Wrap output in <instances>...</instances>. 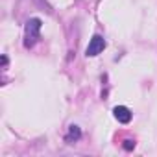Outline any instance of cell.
I'll return each instance as SVG.
<instances>
[{"label":"cell","mask_w":157,"mask_h":157,"mask_svg":"<svg viewBox=\"0 0 157 157\" xmlns=\"http://www.w3.org/2000/svg\"><path fill=\"white\" fill-rule=\"evenodd\" d=\"M104 48H105V39H104L102 35H94V37L91 39L87 50H85V56H87V57H94V56H98Z\"/></svg>","instance_id":"2"},{"label":"cell","mask_w":157,"mask_h":157,"mask_svg":"<svg viewBox=\"0 0 157 157\" xmlns=\"http://www.w3.org/2000/svg\"><path fill=\"white\" fill-rule=\"evenodd\" d=\"M80 137H82V131H80V128H78V126H70V128H68V135H67V140H68V142L78 140Z\"/></svg>","instance_id":"4"},{"label":"cell","mask_w":157,"mask_h":157,"mask_svg":"<svg viewBox=\"0 0 157 157\" xmlns=\"http://www.w3.org/2000/svg\"><path fill=\"white\" fill-rule=\"evenodd\" d=\"M133 148H135V140H131V139L124 140V150H133Z\"/></svg>","instance_id":"5"},{"label":"cell","mask_w":157,"mask_h":157,"mask_svg":"<svg viewBox=\"0 0 157 157\" xmlns=\"http://www.w3.org/2000/svg\"><path fill=\"white\" fill-rule=\"evenodd\" d=\"M113 113H115V118H117L118 122H122V124H128V122L131 120V117H133V113H131L126 105H117V107L113 109Z\"/></svg>","instance_id":"3"},{"label":"cell","mask_w":157,"mask_h":157,"mask_svg":"<svg viewBox=\"0 0 157 157\" xmlns=\"http://www.w3.org/2000/svg\"><path fill=\"white\" fill-rule=\"evenodd\" d=\"M41 26H43V22L37 17H33V19H30L26 22V32H24V46L26 48H32L39 41V37H41Z\"/></svg>","instance_id":"1"}]
</instances>
